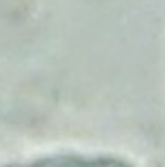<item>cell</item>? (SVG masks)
Here are the masks:
<instances>
[{"label": "cell", "instance_id": "1", "mask_svg": "<svg viewBox=\"0 0 165 167\" xmlns=\"http://www.w3.org/2000/svg\"><path fill=\"white\" fill-rule=\"evenodd\" d=\"M15 167H127V165L111 159H92V156H52V159Z\"/></svg>", "mask_w": 165, "mask_h": 167}]
</instances>
